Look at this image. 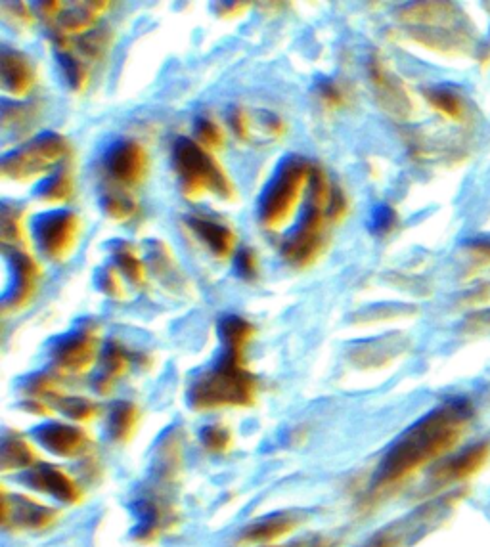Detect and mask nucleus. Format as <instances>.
<instances>
[{
    "mask_svg": "<svg viewBox=\"0 0 490 547\" xmlns=\"http://www.w3.org/2000/svg\"><path fill=\"white\" fill-rule=\"evenodd\" d=\"M112 43V35L106 29H92L89 33L81 35L77 43H71V48L77 50L83 60H100Z\"/></svg>",
    "mask_w": 490,
    "mask_h": 547,
    "instance_id": "23",
    "label": "nucleus"
},
{
    "mask_svg": "<svg viewBox=\"0 0 490 547\" xmlns=\"http://www.w3.org/2000/svg\"><path fill=\"white\" fill-rule=\"evenodd\" d=\"M33 234L45 257L56 263H64L79 243L81 219L71 211H50L37 217Z\"/></svg>",
    "mask_w": 490,
    "mask_h": 547,
    "instance_id": "6",
    "label": "nucleus"
},
{
    "mask_svg": "<svg viewBox=\"0 0 490 547\" xmlns=\"http://www.w3.org/2000/svg\"><path fill=\"white\" fill-rule=\"evenodd\" d=\"M115 261L121 268V274L127 280H131L134 285L146 284V268H144L142 261L138 259L136 249L131 243H119L115 247Z\"/></svg>",
    "mask_w": 490,
    "mask_h": 547,
    "instance_id": "24",
    "label": "nucleus"
},
{
    "mask_svg": "<svg viewBox=\"0 0 490 547\" xmlns=\"http://www.w3.org/2000/svg\"><path fill=\"white\" fill-rule=\"evenodd\" d=\"M35 461V452L31 450V446L23 440V438H8L4 442V448H2V463L4 467L8 469L10 465L12 467H22V465H29Z\"/></svg>",
    "mask_w": 490,
    "mask_h": 547,
    "instance_id": "26",
    "label": "nucleus"
},
{
    "mask_svg": "<svg viewBox=\"0 0 490 547\" xmlns=\"http://www.w3.org/2000/svg\"><path fill=\"white\" fill-rule=\"evenodd\" d=\"M201 440H203V446L209 452L221 454V452H226L232 446V433L226 427H221V425H211V427L203 429Z\"/></svg>",
    "mask_w": 490,
    "mask_h": 547,
    "instance_id": "30",
    "label": "nucleus"
},
{
    "mask_svg": "<svg viewBox=\"0 0 490 547\" xmlns=\"http://www.w3.org/2000/svg\"><path fill=\"white\" fill-rule=\"evenodd\" d=\"M152 263L154 268H156L157 278L159 280H182V276L179 274V266L175 263L171 251L161 243V241H156L152 245Z\"/></svg>",
    "mask_w": 490,
    "mask_h": 547,
    "instance_id": "27",
    "label": "nucleus"
},
{
    "mask_svg": "<svg viewBox=\"0 0 490 547\" xmlns=\"http://www.w3.org/2000/svg\"><path fill=\"white\" fill-rule=\"evenodd\" d=\"M71 154L66 136L46 132L18 148L2 159V175L20 182H29L45 176L50 169L58 167Z\"/></svg>",
    "mask_w": 490,
    "mask_h": 547,
    "instance_id": "5",
    "label": "nucleus"
},
{
    "mask_svg": "<svg viewBox=\"0 0 490 547\" xmlns=\"http://www.w3.org/2000/svg\"><path fill=\"white\" fill-rule=\"evenodd\" d=\"M12 264V287L4 295V308L6 310H20V308L29 305L37 291V282L41 278V266L37 261L22 253V251H12L8 257Z\"/></svg>",
    "mask_w": 490,
    "mask_h": 547,
    "instance_id": "9",
    "label": "nucleus"
},
{
    "mask_svg": "<svg viewBox=\"0 0 490 547\" xmlns=\"http://www.w3.org/2000/svg\"><path fill=\"white\" fill-rule=\"evenodd\" d=\"M186 222H188V228L211 251L213 257L228 259L232 255L236 245V234L228 224L209 219V217H200V215H192Z\"/></svg>",
    "mask_w": 490,
    "mask_h": 547,
    "instance_id": "12",
    "label": "nucleus"
},
{
    "mask_svg": "<svg viewBox=\"0 0 490 547\" xmlns=\"http://www.w3.org/2000/svg\"><path fill=\"white\" fill-rule=\"evenodd\" d=\"M439 505H427L424 509H420L418 513H412L408 519H404L401 523L387 526L385 530H379L378 534L372 538V542L366 547H404L408 544L410 538H414L416 532L422 530L425 523L439 513Z\"/></svg>",
    "mask_w": 490,
    "mask_h": 547,
    "instance_id": "13",
    "label": "nucleus"
},
{
    "mask_svg": "<svg viewBox=\"0 0 490 547\" xmlns=\"http://www.w3.org/2000/svg\"><path fill=\"white\" fill-rule=\"evenodd\" d=\"M397 224V213L393 207L389 205H379L378 209H374L372 222H370V230L378 236L389 234Z\"/></svg>",
    "mask_w": 490,
    "mask_h": 547,
    "instance_id": "33",
    "label": "nucleus"
},
{
    "mask_svg": "<svg viewBox=\"0 0 490 547\" xmlns=\"http://www.w3.org/2000/svg\"><path fill=\"white\" fill-rule=\"evenodd\" d=\"M102 207L113 220H129L138 211V203L133 194L117 188H108V192L102 196Z\"/></svg>",
    "mask_w": 490,
    "mask_h": 547,
    "instance_id": "21",
    "label": "nucleus"
},
{
    "mask_svg": "<svg viewBox=\"0 0 490 547\" xmlns=\"http://www.w3.org/2000/svg\"><path fill=\"white\" fill-rule=\"evenodd\" d=\"M173 165L179 175L182 194L201 199L207 194L232 199L234 186L219 161L200 142L179 138L173 146Z\"/></svg>",
    "mask_w": 490,
    "mask_h": 547,
    "instance_id": "4",
    "label": "nucleus"
},
{
    "mask_svg": "<svg viewBox=\"0 0 490 547\" xmlns=\"http://www.w3.org/2000/svg\"><path fill=\"white\" fill-rule=\"evenodd\" d=\"M471 404L466 398L448 400L412 425L381 461L372 496L399 486L422 467L443 458L464 435L471 419Z\"/></svg>",
    "mask_w": 490,
    "mask_h": 547,
    "instance_id": "1",
    "label": "nucleus"
},
{
    "mask_svg": "<svg viewBox=\"0 0 490 547\" xmlns=\"http://www.w3.org/2000/svg\"><path fill=\"white\" fill-rule=\"evenodd\" d=\"M110 8L106 2H79L71 4V8L62 12L56 20L58 25V37H69V35H85L92 31L96 20L104 14V10Z\"/></svg>",
    "mask_w": 490,
    "mask_h": 547,
    "instance_id": "16",
    "label": "nucleus"
},
{
    "mask_svg": "<svg viewBox=\"0 0 490 547\" xmlns=\"http://www.w3.org/2000/svg\"><path fill=\"white\" fill-rule=\"evenodd\" d=\"M301 521H303V517L299 513L268 515L245 530L242 542L245 544H268V542L280 540L301 525Z\"/></svg>",
    "mask_w": 490,
    "mask_h": 547,
    "instance_id": "15",
    "label": "nucleus"
},
{
    "mask_svg": "<svg viewBox=\"0 0 490 547\" xmlns=\"http://www.w3.org/2000/svg\"><path fill=\"white\" fill-rule=\"evenodd\" d=\"M194 132L198 136V142H200L203 148H207L209 152L211 150H219L224 146V132L213 119L209 117H198L196 119V125H194Z\"/></svg>",
    "mask_w": 490,
    "mask_h": 547,
    "instance_id": "28",
    "label": "nucleus"
},
{
    "mask_svg": "<svg viewBox=\"0 0 490 547\" xmlns=\"http://www.w3.org/2000/svg\"><path fill=\"white\" fill-rule=\"evenodd\" d=\"M236 272L244 280H255L259 276V257L253 249L245 247L236 255Z\"/></svg>",
    "mask_w": 490,
    "mask_h": 547,
    "instance_id": "34",
    "label": "nucleus"
},
{
    "mask_svg": "<svg viewBox=\"0 0 490 547\" xmlns=\"http://www.w3.org/2000/svg\"><path fill=\"white\" fill-rule=\"evenodd\" d=\"M314 165L301 157H288L268 182L259 199V220L267 230H280L290 222L301 197L307 196Z\"/></svg>",
    "mask_w": 490,
    "mask_h": 547,
    "instance_id": "3",
    "label": "nucleus"
},
{
    "mask_svg": "<svg viewBox=\"0 0 490 547\" xmlns=\"http://www.w3.org/2000/svg\"><path fill=\"white\" fill-rule=\"evenodd\" d=\"M39 440L50 452L64 458H77L89 450V437L81 429L58 423L46 425L45 429H41Z\"/></svg>",
    "mask_w": 490,
    "mask_h": 547,
    "instance_id": "14",
    "label": "nucleus"
},
{
    "mask_svg": "<svg viewBox=\"0 0 490 547\" xmlns=\"http://www.w3.org/2000/svg\"><path fill=\"white\" fill-rule=\"evenodd\" d=\"M104 169L110 178V188L129 192L148 176V152L134 140L115 142L104 155Z\"/></svg>",
    "mask_w": 490,
    "mask_h": 547,
    "instance_id": "7",
    "label": "nucleus"
},
{
    "mask_svg": "<svg viewBox=\"0 0 490 547\" xmlns=\"http://www.w3.org/2000/svg\"><path fill=\"white\" fill-rule=\"evenodd\" d=\"M318 94H320V100L324 102V106L330 110L343 108L347 104V90L335 81H322L318 85Z\"/></svg>",
    "mask_w": 490,
    "mask_h": 547,
    "instance_id": "31",
    "label": "nucleus"
},
{
    "mask_svg": "<svg viewBox=\"0 0 490 547\" xmlns=\"http://www.w3.org/2000/svg\"><path fill=\"white\" fill-rule=\"evenodd\" d=\"M60 408L66 412L67 416L79 419V421H89L98 414L96 404H92L90 400H83V398H66L60 402Z\"/></svg>",
    "mask_w": 490,
    "mask_h": 547,
    "instance_id": "32",
    "label": "nucleus"
},
{
    "mask_svg": "<svg viewBox=\"0 0 490 547\" xmlns=\"http://www.w3.org/2000/svg\"><path fill=\"white\" fill-rule=\"evenodd\" d=\"M31 484L39 490H45L48 494L64 500L67 504H77L81 500V490L71 477L58 467H41L31 475Z\"/></svg>",
    "mask_w": 490,
    "mask_h": 547,
    "instance_id": "17",
    "label": "nucleus"
},
{
    "mask_svg": "<svg viewBox=\"0 0 490 547\" xmlns=\"http://www.w3.org/2000/svg\"><path fill=\"white\" fill-rule=\"evenodd\" d=\"M73 190H75L73 175L67 167H62L60 171H56L54 175L43 180L37 194L46 203H64L67 199H71Z\"/></svg>",
    "mask_w": 490,
    "mask_h": 547,
    "instance_id": "20",
    "label": "nucleus"
},
{
    "mask_svg": "<svg viewBox=\"0 0 490 547\" xmlns=\"http://www.w3.org/2000/svg\"><path fill=\"white\" fill-rule=\"evenodd\" d=\"M489 454V442L473 444V446H469L468 450L454 456L452 460L445 461L433 473V482L439 486H448L454 482L468 481L483 469V465L489 460Z\"/></svg>",
    "mask_w": 490,
    "mask_h": 547,
    "instance_id": "10",
    "label": "nucleus"
},
{
    "mask_svg": "<svg viewBox=\"0 0 490 547\" xmlns=\"http://www.w3.org/2000/svg\"><path fill=\"white\" fill-rule=\"evenodd\" d=\"M0 67H2V87L6 92L22 98L35 87L37 73H35L33 62L20 50H12L4 46Z\"/></svg>",
    "mask_w": 490,
    "mask_h": 547,
    "instance_id": "11",
    "label": "nucleus"
},
{
    "mask_svg": "<svg viewBox=\"0 0 490 547\" xmlns=\"http://www.w3.org/2000/svg\"><path fill=\"white\" fill-rule=\"evenodd\" d=\"M23 240V220L22 211L18 207L10 209L8 203L2 205V241L8 243H18Z\"/></svg>",
    "mask_w": 490,
    "mask_h": 547,
    "instance_id": "29",
    "label": "nucleus"
},
{
    "mask_svg": "<svg viewBox=\"0 0 490 547\" xmlns=\"http://www.w3.org/2000/svg\"><path fill=\"white\" fill-rule=\"evenodd\" d=\"M247 347L224 343L219 364L198 377L190 389V406L198 412L245 408L257 398V379L245 368Z\"/></svg>",
    "mask_w": 490,
    "mask_h": 547,
    "instance_id": "2",
    "label": "nucleus"
},
{
    "mask_svg": "<svg viewBox=\"0 0 490 547\" xmlns=\"http://www.w3.org/2000/svg\"><path fill=\"white\" fill-rule=\"evenodd\" d=\"M98 354L96 329H83L64 339L54 352V366L60 373H85Z\"/></svg>",
    "mask_w": 490,
    "mask_h": 547,
    "instance_id": "8",
    "label": "nucleus"
},
{
    "mask_svg": "<svg viewBox=\"0 0 490 547\" xmlns=\"http://www.w3.org/2000/svg\"><path fill=\"white\" fill-rule=\"evenodd\" d=\"M56 519V513L48 507L37 505L27 498L16 500L14 509V523L18 528H45L52 525Z\"/></svg>",
    "mask_w": 490,
    "mask_h": 547,
    "instance_id": "18",
    "label": "nucleus"
},
{
    "mask_svg": "<svg viewBox=\"0 0 490 547\" xmlns=\"http://www.w3.org/2000/svg\"><path fill=\"white\" fill-rule=\"evenodd\" d=\"M129 370V354L123 351L119 345L112 343L106 351V358H104V373L100 375L98 379V389L102 393L110 391L113 381L117 377H121L123 373Z\"/></svg>",
    "mask_w": 490,
    "mask_h": 547,
    "instance_id": "22",
    "label": "nucleus"
},
{
    "mask_svg": "<svg viewBox=\"0 0 490 547\" xmlns=\"http://www.w3.org/2000/svg\"><path fill=\"white\" fill-rule=\"evenodd\" d=\"M102 289L112 295V297H123V280H121V272L113 270V268H108L104 270L102 274Z\"/></svg>",
    "mask_w": 490,
    "mask_h": 547,
    "instance_id": "35",
    "label": "nucleus"
},
{
    "mask_svg": "<svg viewBox=\"0 0 490 547\" xmlns=\"http://www.w3.org/2000/svg\"><path fill=\"white\" fill-rule=\"evenodd\" d=\"M58 60H60V66L66 75L69 87L73 90H83L87 87L89 71L79 56H75L69 48H58Z\"/></svg>",
    "mask_w": 490,
    "mask_h": 547,
    "instance_id": "25",
    "label": "nucleus"
},
{
    "mask_svg": "<svg viewBox=\"0 0 490 547\" xmlns=\"http://www.w3.org/2000/svg\"><path fill=\"white\" fill-rule=\"evenodd\" d=\"M140 412L131 402H119L110 416V435L117 442H127L133 437Z\"/></svg>",
    "mask_w": 490,
    "mask_h": 547,
    "instance_id": "19",
    "label": "nucleus"
},
{
    "mask_svg": "<svg viewBox=\"0 0 490 547\" xmlns=\"http://www.w3.org/2000/svg\"><path fill=\"white\" fill-rule=\"evenodd\" d=\"M291 547H332V540L328 538H311V540H303V542H297Z\"/></svg>",
    "mask_w": 490,
    "mask_h": 547,
    "instance_id": "36",
    "label": "nucleus"
}]
</instances>
